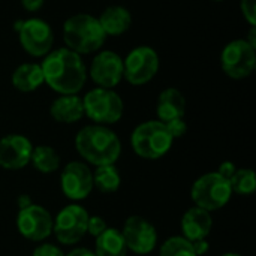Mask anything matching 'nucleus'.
Masks as SVG:
<instances>
[{
    "instance_id": "obj_1",
    "label": "nucleus",
    "mask_w": 256,
    "mask_h": 256,
    "mask_svg": "<svg viewBox=\"0 0 256 256\" xmlns=\"http://www.w3.org/2000/svg\"><path fill=\"white\" fill-rule=\"evenodd\" d=\"M40 69L44 84L58 94H78L87 81V68L81 56L66 46L51 50Z\"/></svg>"
},
{
    "instance_id": "obj_2",
    "label": "nucleus",
    "mask_w": 256,
    "mask_h": 256,
    "mask_svg": "<svg viewBox=\"0 0 256 256\" xmlns=\"http://www.w3.org/2000/svg\"><path fill=\"white\" fill-rule=\"evenodd\" d=\"M75 148L87 165H116L122 154V141L108 126L88 124L78 130Z\"/></svg>"
},
{
    "instance_id": "obj_3",
    "label": "nucleus",
    "mask_w": 256,
    "mask_h": 256,
    "mask_svg": "<svg viewBox=\"0 0 256 256\" xmlns=\"http://www.w3.org/2000/svg\"><path fill=\"white\" fill-rule=\"evenodd\" d=\"M106 34L96 16L90 14H75L63 24V40L66 48L76 54H92L100 50Z\"/></svg>"
},
{
    "instance_id": "obj_4",
    "label": "nucleus",
    "mask_w": 256,
    "mask_h": 256,
    "mask_svg": "<svg viewBox=\"0 0 256 256\" xmlns=\"http://www.w3.org/2000/svg\"><path fill=\"white\" fill-rule=\"evenodd\" d=\"M174 144V138L168 132L165 123L148 120L138 124L130 135V147L134 153L147 160L164 158Z\"/></svg>"
},
{
    "instance_id": "obj_5",
    "label": "nucleus",
    "mask_w": 256,
    "mask_h": 256,
    "mask_svg": "<svg viewBox=\"0 0 256 256\" xmlns=\"http://www.w3.org/2000/svg\"><path fill=\"white\" fill-rule=\"evenodd\" d=\"M84 116L94 124H114L120 122L124 112V102L114 88L96 87L87 92L82 98Z\"/></svg>"
},
{
    "instance_id": "obj_6",
    "label": "nucleus",
    "mask_w": 256,
    "mask_h": 256,
    "mask_svg": "<svg viewBox=\"0 0 256 256\" xmlns=\"http://www.w3.org/2000/svg\"><path fill=\"white\" fill-rule=\"evenodd\" d=\"M232 196L230 182L218 172H207L198 177L190 189L194 204L206 212H216L224 208Z\"/></svg>"
},
{
    "instance_id": "obj_7",
    "label": "nucleus",
    "mask_w": 256,
    "mask_h": 256,
    "mask_svg": "<svg viewBox=\"0 0 256 256\" xmlns=\"http://www.w3.org/2000/svg\"><path fill=\"white\" fill-rule=\"evenodd\" d=\"M22 50L32 57H45L54 44V32L42 18H27L14 22Z\"/></svg>"
},
{
    "instance_id": "obj_8",
    "label": "nucleus",
    "mask_w": 256,
    "mask_h": 256,
    "mask_svg": "<svg viewBox=\"0 0 256 256\" xmlns=\"http://www.w3.org/2000/svg\"><path fill=\"white\" fill-rule=\"evenodd\" d=\"M88 216L87 210L76 202L63 207L52 219V234L57 242L64 246H74L81 242L87 234Z\"/></svg>"
},
{
    "instance_id": "obj_9",
    "label": "nucleus",
    "mask_w": 256,
    "mask_h": 256,
    "mask_svg": "<svg viewBox=\"0 0 256 256\" xmlns=\"http://www.w3.org/2000/svg\"><path fill=\"white\" fill-rule=\"evenodd\" d=\"M159 56L148 45H138L123 60V78L132 86L148 84L159 70Z\"/></svg>"
},
{
    "instance_id": "obj_10",
    "label": "nucleus",
    "mask_w": 256,
    "mask_h": 256,
    "mask_svg": "<svg viewBox=\"0 0 256 256\" xmlns=\"http://www.w3.org/2000/svg\"><path fill=\"white\" fill-rule=\"evenodd\" d=\"M222 70L232 80H243L252 75L256 66V48L246 39L228 42L220 52Z\"/></svg>"
},
{
    "instance_id": "obj_11",
    "label": "nucleus",
    "mask_w": 256,
    "mask_h": 256,
    "mask_svg": "<svg viewBox=\"0 0 256 256\" xmlns=\"http://www.w3.org/2000/svg\"><path fill=\"white\" fill-rule=\"evenodd\" d=\"M120 232L128 250L136 255H148L158 246V231L154 225L142 216H129Z\"/></svg>"
},
{
    "instance_id": "obj_12",
    "label": "nucleus",
    "mask_w": 256,
    "mask_h": 256,
    "mask_svg": "<svg viewBox=\"0 0 256 256\" xmlns=\"http://www.w3.org/2000/svg\"><path fill=\"white\" fill-rule=\"evenodd\" d=\"M60 188L64 196L70 201H82L93 190V171L86 162L72 160L62 170Z\"/></svg>"
},
{
    "instance_id": "obj_13",
    "label": "nucleus",
    "mask_w": 256,
    "mask_h": 256,
    "mask_svg": "<svg viewBox=\"0 0 256 256\" xmlns=\"http://www.w3.org/2000/svg\"><path fill=\"white\" fill-rule=\"evenodd\" d=\"M16 230L28 242H42L52 234V216L38 204L20 208L16 214Z\"/></svg>"
},
{
    "instance_id": "obj_14",
    "label": "nucleus",
    "mask_w": 256,
    "mask_h": 256,
    "mask_svg": "<svg viewBox=\"0 0 256 256\" xmlns=\"http://www.w3.org/2000/svg\"><path fill=\"white\" fill-rule=\"evenodd\" d=\"M88 74L98 87L114 88L123 80V58L111 50H102L93 57Z\"/></svg>"
},
{
    "instance_id": "obj_15",
    "label": "nucleus",
    "mask_w": 256,
    "mask_h": 256,
    "mask_svg": "<svg viewBox=\"0 0 256 256\" xmlns=\"http://www.w3.org/2000/svg\"><path fill=\"white\" fill-rule=\"evenodd\" d=\"M32 141L21 134H9L0 138V166L9 171L22 170L30 164Z\"/></svg>"
},
{
    "instance_id": "obj_16",
    "label": "nucleus",
    "mask_w": 256,
    "mask_h": 256,
    "mask_svg": "<svg viewBox=\"0 0 256 256\" xmlns=\"http://www.w3.org/2000/svg\"><path fill=\"white\" fill-rule=\"evenodd\" d=\"M213 228V218L210 212H206L200 207H192L189 208L182 220H180V230H182V237L186 240L196 242V240H206Z\"/></svg>"
},
{
    "instance_id": "obj_17",
    "label": "nucleus",
    "mask_w": 256,
    "mask_h": 256,
    "mask_svg": "<svg viewBox=\"0 0 256 256\" xmlns=\"http://www.w3.org/2000/svg\"><path fill=\"white\" fill-rule=\"evenodd\" d=\"M184 114L186 98L178 88L168 87L159 93L156 102V116L159 122L168 123L176 118H184Z\"/></svg>"
},
{
    "instance_id": "obj_18",
    "label": "nucleus",
    "mask_w": 256,
    "mask_h": 256,
    "mask_svg": "<svg viewBox=\"0 0 256 256\" xmlns=\"http://www.w3.org/2000/svg\"><path fill=\"white\" fill-rule=\"evenodd\" d=\"M51 117L64 124H72L84 117L82 98L78 94H60L50 105Z\"/></svg>"
},
{
    "instance_id": "obj_19",
    "label": "nucleus",
    "mask_w": 256,
    "mask_h": 256,
    "mask_svg": "<svg viewBox=\"0 0 256 256\" xmlns=\"http://www.w3.org/2000/svg\"><path fill=\"white\" fill-rule=\"evenodd\" d=\"M98 20L106 36H120L126 33L132 24V15L129 9L120 4L105 8Z\"/></svg>"
},
{
    "instance_id": "obj_20",
    "label": "nucleus",
    "mask_w": 256,
    "mask_h": 256,
    "mask_svg": "<svg viewBox=\"0 0 256 256\" xmlns=\"http://www.w3.org/2000/svg\"><path fill=\"white\" fill-rule=\"evenodd\" d=\"M10 82L14 88L22 93H30L38 90L44 84V75L39 63H22L10 75Z\"/></svg>"
},
{
    "instance_id": "obj_21",
    "label": "nucleus",
    "mask_w": 256,
    "mask_h": 256,
    "mask_svg": "<svg viewBox=\"0 0 256 256\" xmlns=\"http://www.w3.org/2000/svg\"><path fill=\"white\" fill-rule=\"evenodd\" d=\"M96 256H128V248L122 232L116 228H106L94 238Z\"/></svg>"
},
{
    "instance_id": "obj_22",
    "label": "nucleus",
    "mask_w": 256,
    "mask_h": 256,
    "mask_svg": "<svg viewBox=\"0 0 256 256\" xmlns=\"http://www.w3.org/2000/svg\"><path fill=\"white\" fill-rule=\"evenodd\" d=\"M122 184V176L116 165L96 166L93 171V189L102 194H114Z\"/></svg>"
},
{
    "instance_id": "obj_23",
    "label": "nucleus",
    "mask_w": 256,
    "mask_h": 256,
    "mask_svg": "<svg viewBox=\"0 0 256 256\" xmlns=\"http://www.w3.org/2000/svg\"><path fill=\"white\" fill-rule=\"evenodd\" d=\"M30 162L34 166V170L42 174H51L60 168V156L51 146L33 147Z\"/></svg>"
},
{
    "instance_id": "obj_24",
    "label": "nucleus",
    "mask_w": 256,
    "mask_h": 256,
    "mask_svg": "<svg viewBox=\"0 0 256 256\" xmlns=\"http://www.w3.org/2000/svg\"><path fill=\"white\" fill-rule=\"evenodd\" d=\"M230 186L232 194L249 196L256 190L255 171L252 168H237L236 174L230 180Z\"/></svg>"
},
{
    "instance_id": "obj_25",
    "label": "nucleus",
    "mask_w": 256,
    "mask_h": 256,
    "mask_svg": "<svg viewBox=\"0 0 256 256\" xmlns=\"http://www.w3.org/2000/svg\"><path fill=\"white\" fill-rule=\"evenodd\" d=\"M159 256H196V254L189 240L182 236H174L162 243Z\"/></svg>"
},
{
    "instance_id": "obj_26",
    "label": "nucleus",
    "mask_w": 256,
    "mask_h": 256,
    "mask_svg": "<svg viewBox=\"0 0 256 256\" xmlns=\"http://www.w3.org/2000/svg\"><path fill=\"white\" fill-rule=\"evenodd\" d=\"M240 10L250 27H256V0H240Z\"/></svg>"
},
{
    "instance_id": "obj_27",
    "label": "nucleus",
    "mask_w": 256,
    "mask_h": 256,
    "mask_svg": "<svg viewBox=\"0 0 256 256\" xmlns=\"http://www.w3.org/2000/svg\"><path fill=\"white\" fill-rule=\"evenodd\" d=\"M165 126H166L168 132L171 134V136H172L174 140L184 136V135H186V132H188V123H186V120H184V118H176V120H171V122L165 123Z\"/></svg>"
},
{
    "instance_id": "obj_28",
    "label": "nucleus",
    "mask_w": 256,
    "mask_h": 256,
    "mask_svg": "<svg viewBox=\"0 0 256 256\" xmlns=\"http://www.w3.org/2000/svg\"><path fill=\"white\" fill-rule=\"evenodd\" d=\"M108 228L106 222L104 218L100 216H88V224H87V232L92 236V237H98L100 236L105 230Z\"/></svg>"
},
{
    "instance_id": "obj_29",
    "label": "nucleus",
    "mask_w": 256,
    "mask_h": 256,
    "mask_svg": "<svg viewBox=\"0 0 256 256\" xmlns=\"http://www.w3.org/2000/svg\"><path fill=\"white\" fill-rule=\"evenodd\" d=\"M32 256H64V252L52 243H42L34 248Z\"/></svg>"
},
{
    "instance_id": "obj_30",
    "label": "nucleus",
    "mask_w": 256,
    "mask_h": 256,
    "mask_svg": "<svg viewBox=\"0 0 256 256\" xmlns=\"http://www.w3.org/2000/svg\"><path fill=\"white\" fill-rule=\"evenodd\" d=\"M236 171H237V166L231 162V160H225V162H222L220 164V166H219V170L216 171L219 176H222L225 180H231V177L236 174Z\"/></svg>"
},
{
    "instance_id": "obj_31",
    "label": "nucleus",
    "mask_w": 256,
    "mask_h": 256,
    "mask_svg": "<svg viewBox=\"0 0 256 256\" xmlns=\"http://www.w3.org/2000/svg\"><path fill=\"white\" fill-rule=\"evenodd\" d=\"M45 0H21V6L27 12H38L44 6Z\"/></svg>"
},
{
    "instance_id": "obj_32",
    "label": "nucleus",
    "mask_w": 256,
    "mask_h": 256,
    "mask_svg": "<svg viewBox=\"0 0 256 256\" xmlns=\"http://www.w3.org/2000/svg\"><path fill=\"white\" fill-rule=\"evenodd\" d=\"M192 246H194V250H195L196 256H204L208 250H210V244H208L207 238H206V240L192 242Z\"/></svg>"
},
{
    "instance_id": "obj_33",
    "label": "nucleus",
    "mask_w": 256,
    "mask_h": 256,
    "mask_svg": "<svg viewBox=\"0 0 256 256\" xmlns=\"http://www.w3.org/2000/svg\"><path fill=\"white\" fill-rule=\"evenodd\" d=\"M64 256H96V255H94V252H93V250H90V249H87V248H76V249L70 250L68 255H64Z\"/></svg>"
},
{
    "instance_id": "obj_34",
    "label": "nucleus",
    "mask_w": 256,
    "mask_h": 256,
    "mask_svg": "<svg viewBox=\"0 0 256 256\" xmlns=\"http://www.w3.org/2000/svg\"><path fill=\"white\" fill-rule=\"evenodd\" d=\"M16 204H18L20 208H26V207H28L30 204H33V202H32V200H30L28 195H21V196L18 198Z\"/></svg>"
},
{
    "instance_id": "obj_35",
    "label": "nucleus",
    "mask_w": 256,
    "mask_h": 256,
    "mask_svg": "<svg viewBox=\"0 0 256 256\" xmlns=\"http://www.w3.org/2000/svg\"><path fill=\"white\" fill-rule=\"evenodd\" d=\"M254 48H256V27H250V32H249V38L246 39Z\"/></svg>"
},
{
    "instance_id": "obj_36",
    "label": "nucleus",
    "mask_w": 256,
    "mask_h": 256,
    "mask_svg": "<svg viewBox=\"0 0 256 256\" xmlns=\"http://www.w3.org/2000/svg\"><path fill=\"white\" fill-rule=\"evenodd\" d=\"M222 256H243V255H240V254H236V252H228V254H224Z\"/></svg>"
},
{
    "instance_id": "obj_37",
    "label": "nucleus",
    "mask_w": 256,
    "mask_h": 256,
    "mask_svg": "<svg viewBox=\"0 0 256 256\" xmlns=\"http://www.w3.org/2000/svg\"><path fill=\"white\" fill-rule=\"evenodd\" d=\"M213 2H224V0H213Z\"/></svg>"
}]
</instances>
